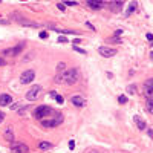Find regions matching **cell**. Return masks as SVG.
I'll use <instances>...</instances> for the list:
<instances>
[{
	"label": "cell",
	"mask_w": 153,
	"mask_h": 153,
	"mask_svg": "<svg viewBox=\"0 0 153 153\" xmlns=\"http://www.w3.org/2000/svg\"><path fill=\"white\" fill-rule=\"evenodd\" d=\"M76 80H78V69L76 67L69 69L66 72H63L61 75H57L55 78L57 83H66V84H74Z\"/></svg>",
	"instance_id": "1"
},
{
	"label": "cell",
	"mask_w": 153,
	"mask_h": 153,
	"mask_svg": "<svg viewBox=\"0 0 153 153\" xmlns=\"http://www.w3.org/2000/svg\"><path fill=\"white\" fill-rule=\"evenodd\" d=\"M51 107H48V106H40V107H37L34 110V116L37 120H43L45 116H49L51 115Z\"/></svg>",
	"instance_id": "2"
},
{
	"label": "cell",
	"mask_w": 153,
	"mask_h": 153,
	"mask_svg": "<svg viewBox=\"0 0 153 153\" xmlns=\"http://www.w3.org/2000/svg\"><path fill=\"white\" fill-rule=\"evenodd\" d=\"M61 122H63V116L61 115H55L54 118H51V120H43L42 126L43 127H57V126H60Z\"/></svg>",
	"instance_id": "3"
},
{
	"label": "cell",
	"mask_w": 153,
	"mask_h": 153,
	"mask_svg": "<svg viewBox=\"0 0 153 153\" xmlns=\"http://www.w3.org/2000/svg\"><path fill=\"white\" fill-rule=\"evenodd\" d=\"M40 92H42V86H32L31 89H29L26 92V98L29 99V101H34V99H37L38 95H40Z\"/></svg>",
	"instance_id": "4"
},
{
	"label": "cell",
	"mask_w": 153,
	"mask_h": 153,
	"mask_svg": "<svg viewBox=\"0 0 153 153\" xmlns=\"http://www.w3.org/2000/svg\"><path fill=\"white\" fill-rule=\"evenodd\" d=\"M11 150L14 153H28L29 152V147L23 143H13L11 144Z\"/></svg>",
	"instance_id": "5"
},
{
	"label": "cell",
	"mask_w": 153,
	"mask_h": 153,
	"mask_svg": "<svg viewBox=\"0 0 153 153\" xmlns=\"http://www.w3.org/2000/svg\"><path fill=\"white\" fill-rule=\"evenodd\" d=\"M34 78H35V72H34V70H25V72L22 74V76H20V81L23 84H28V83H31Z\"/></svg>",
	"instance_id": "6"
},
{
	"label": "cell",
	"mask_w": 153,
	"mask_h": 153,
	"mask_svg": "<svg viewBox=\"0 0 153 153\" xmlns=\"http://www.w3.org/2000/svg\"><path fill=\"white\" fill-rule=\"evenodd\" d=\"M98 52H99V55H103V57H106V58H110V57H113V55L116 54V49L107 48V46H101V48L98 49Z\"/></svg>",
	"instance_id": "7"
},
{
	"label": "cell",
	"mask_w": 153,
	"mask_h": 153,
	"mask_svg": "<svg viewBox=\"0 0 153 153\" xmlns=\"http://www.w3.org/2000/svg\"><path fill=\"white\" fill-rule=\"evenodd\" d=\"M144 93L149 99H153V78L147 80V83L144 84Z\"/></svg>",
	"instance_id": "8"
},
{
	"label": "cell",
	"mask_w": 153,
	"mask_h": 153,
	"mask_svg": "<svg viewBox=\"0 0 153 153\" xmlns=\"http://www.w3.org/2000/svg\"><path fill=\"white\" fill-rule=\"evenodd\" d=\"M70 103H72L74 106H76V107H83V106H86V99L83 97H78V95H75L70 98Z\"/></svg>",
	"instance_id": "9"
},
{
	"label": "cell",
	"mask_w": 153,
	"mask_h": 153,
	"mask_svg": "<svg viewBox=\"0 0 153 153\" xmlns=\"http://www.w3.org/2000/svg\"><path fill=\"white\" fill-rule=\"evenodd\" d=\"M11 103H13L11 95H8V93H2L0 95V106H9Z\"/></svg>",
	"instance_id": "10"
},
{
	"label": "cell",
	"mask_w": 153,
	"mask_h": 153,
	"mask_svg": "<svg viewBox=\"0 0 153 153\" xmlns=\"http://www.w3.org/2000/svg\"><path fill=\"white\" fill-rule=\"evenodd\" d=\"M5 139L6 141H11V143H13L14 141V132H13V127H6L5 129Z\"/></svg>",
	"instance_id": "11"
},
{
	"label": "cell",
	"mask_w": 153,
	"mask_h": 153,
	"mask_svg": "<svg viewBox=\"0 0 153 153\" xmlns=\"http://www.w3.org/2000/svg\"><path fill=\"white\" fill-rule=\"evenodd\" d=\"M133 121H135V122H136V126H138V129H139V130H145V129H147V126H145V122H144L143 120H141V118H139V116H136V115H135V118H133Z\"/></svg>",
	"instance_id": "12"
},
{
	"label": "cell",
	"mask_w": 153,
	"mask_h": 153,
	"mask_svg": "<svg viewBox=\"0 0 153 153\" xmlns=\"http://www.w3.org/2000/svg\"><path fill=\"white\" fill-rule=\"evenodd\" d=\"M87 6H90L92 9H101L103 8V3L101 2H93V0H87Z\"/></svg>",
	"instance_id": "13"
},
{
	"label": "cell",
	"mask_w": 153,
	"mask_h": 153,
	"mask_svg": "<svg viewBox=\"0 0 153 153\" xmlns=\"http://www.w3.org/2000/svg\"><path fill=\"white\" fill-rule=\"evenodd\" d=\"M22 49H23V43H22V45H19L17 48L6 49V51H5V54H13V55H15V54H20V52H22Z\"/></svg>",
	"instance_id": "14"
},
{
	"label": "cell",
	"mask_w": 153,
	"mask_h": 153,
	"mask_svg": "<svg viewBox=\"0 0 153 153\" xmlns=\"http://www.w3.org/2000/svg\"><path fill=\"white\" fill-rule=\"evenodd\" d=\"M51 147H52V144L48 143V141H43V143L38 144V149L40 150H48V149H51Z\"/></svg>",
	"instance_id": "15"
},
{
	"label": "cell",
	"mask_w": 153,
	"mask_h": 153,
	"mask_svg": "<svg viewBox=\"0 0 153 153\" xmlns=\"http://www.w3.org/2000/svg\"><path fill=\"white\" fill-rule=\"evenodd\" d=\"M22 25H25V26H31V28H38L40 25L38 23H34V22H28V20H19Z\"/></svg>",
	"instance_id": "16"
},
{
	"label": "cell",
	"mask_w": 153,
	"mask_h": 153,
	"mask_svg": "<svg viewBox=\"0 0 153 153\" xmlns=\"http://www.w3.org/2000/svg\"><path fill=\"white\" fill-rule=\"evenodd\" d=\"M145 109L153 115V99H147V103H145Z\"/></svg>",
	"instance_id": "17"
},
{
	"label": "cell",
	"mask_w": 153,
	"mask_h": 153,
	"mask_svg": "<svg viewBox=\"0 0 153 153\" xmlns=\"http://www.w3.org/2000/svg\"><path fill=\"white\" fill-rule=\"evenodd\" d=\"M135 9H136V3H135V2H132V3H130V6H129V9H127V15H130Z\"/></svg>",
	"instance_id": "18"
},
{
	"label": "cell",
	"mask_w": 153,
	"mask_h": 153,
	"mask_svg": "<svg viewBox=\"0 0 153 153\" xmlns=\"http://www.w3.org/2000/svg\"><path fill=\"white\" fill-rule=\"evenodd\" d=\"M135 92H136V86H135V84L127 86V93H130V95H133Z\"/></svg>",
	"instance_id": "19"
},
{
	"label": "cell",
	"mask_w": 153,
	"mask_h": 153,
	"mask_svg": "<svg viewBox=\"0 0 153 153\" xmlns=\"http://www.w3.org/2000/svg\"><path fill=\"white\" fill-rule=\"evenodd\" d=\"M110 5H112V6H115V8H113L115 11H118V9H121V6H122V2H110Z\"/></svg>",
	"instance_id": "20"
},
{
	"label": "cell",
	"mask_w": 153,
	"mask_h": 153,
	"mask_svg": "<svg viewBox=\"0 0 153 153\" xmlns=\"http://www.w3.org/2000/svg\"><path fill=\"white\" fill-rule=\"evenodd\" d=\"M118 101H120V104H126L127 103V97L126 95H120L118 97Z\"/></svg>",
	"instance_id": "21"
},
{
	"label": "cell",
	"mask_w": 153,
	"mask_h": 153,
	"mask_svg": "<svg viewBox=\"0 0 153 153\" xmlns=\"http://www.w3.org/2000/svg\"><path fill=\"white\" fill-rule=\"evenodd\" d=\"M74 51L80 52V54H86V51H84V49H81V48H78V46H74Z\"/></svg>",
	"instance_id": "22"
},
{
	"label": "cell",
	"mask_w": 153,
	"mask_h": 153,
	"mask_svg": "<svg viewBox=\"0 0 153 153\" xmlns=\"http://www.w3.org/2000/svg\"><path fill=\"white\" fill-rule=\"evenodd\" d=\"M64 67H66V64H64V63H58L57 64V69L58 70H64Z\"/></svg>",
	"instance_id": "23"
},
{
	"label": "cell",
	"mask_w": 153,
	"mask_h": 153,
	"mask_svg": "<svg viewBox=\"0 0 153 153\" xmlns=\"http://www.w3.org/2000/svg\"><path fill=\"white\" fill-rule=\"evenodd\" d=\"M55 99H57V103H60V104H63V103H64V98H63V97H60V95H57V97H55Z\"/></svg>",
	"instance_id": "24"
},
{
	"label": "cell",
	"mask_w": 153,
	"mask_h": 153,
	"mask_svg": "<svg viewBox=\"0 0 153 153\" xmlns=\"http://www.w3.org/2000/svg\"><path fill=\"white\" fill-rule=\"evenodd\" d=\"M57 6H58V9H60V11H64V9H66V6H64V3H58Z\"/></svg>",
	"instance_id": "25"
},
{
	"label": "cell",
	"mask_w": 153,
	"mask_h": 153,
	"mask_svg": "<svg viewBox=\"0 0 153 153\" xmlns=\"http://www.w3.org/2000/svg\"><path fill=\"white\" fill-rule=\"evenodd\" d=\"M109 42H115V43H121V40L118 38V37H113V38H110Z\"/></svg>",
	"instance_id": "26"
},
{
	"label": "cell",
	"mask_w": 153,
	"mask_h": 153,
	"mask_svg": "<svg viewBox=\"0 0 153 153\" xmlns=\"http://www.w3.org/2000/svg\"><path fill=\"white\" fill-rule=\"evenodd\" d=\"M58 43H67L66 37H60V38H58Z\"/></svg>",
	"instance_id": "27"
},
{
	"label": "cell",
	"mask_w": 153,
	"mask_h": 153,
	"mask_svg": "<svg viewBox=\"0 0 153 153\" xmlns=\"http://www.w3.org/2000/svg\"><path fill=\"white\" fill-rule=\"evenodd\" d=\"M147 133H149V136L153 139V130H152V129H147Z\"/></svg>",
	"instance_id": "28"
},
{
	"label": "cell",
	"mask_w": 153,
	"mask_h": 153,
	"mask_svg": "<svg viewBox=\"0 0 153 153\" xmlns=\"http://www.w3.org/2000/svg\"><path fill=\"white\" fill-rule=\"evenodd\" d=\"M48 37V32H40V38H46Z\"/></svg>",
	"instance_id": "29"
},
{
	"label": "cell",
	"mask_w": 153,
	"mask_h": 153,
	"mask_svg": "<svg viewBox=\"0 0 153 153\" xmlns=\"http://www.w3.org/2000/svg\"><path fill=\"white\" fill-rule=\"evenodd\" d=\"M64 5H69V6H75V5H76V2H66Z\"/></svg>",
	"instance_id": "30"
},
{
	"label": "cell",
	"mask_w": 153,
	"mask_h": 153,
	"mask_svg": "<svg viewBox=\"0 0 153 153\" xmlns=\"http://www.w3.org/2000/svg\"><path fill=\"white\" fill-rule=\"evenodd\" d=\"M74 147H75V143L74 141H69V149H74Z\"/></svg>",
	"instance_id": "31"
},
{
	"label": "cell",
	"mask_w": 153,
	"mask_h": 153,
	"mask_svg": "<svg viewBox=\"0 0 153 153\" xmlns=\"http://www.w3.org/2000/svg\"><path fill=\"white\" fill-rule=\"evenodd\" d=\"M86 26H87V28H90V29H92V31H95V28H93V26L90 25V23H86Z\"/></svg>",
	"instance_id": "32"
},
{
	"label": "cell",
	"mask_w": 153,
	"mask_h": 153,
	"mask_svg": "<svg viewBox=\"0 0 153 153\" xmlns=\"http://www.w3.org/2000/svg\"><path fill=\"white\" fill-rule=\"evenodd\" d=\"M3 120H5V115H3V113H2V112H0V122H2V121H3Z\"/></svg>",
	"instance_id": "33"
},
{
	"label": "cell",
	"mask_w": 153,
	"mask_h": 153,
	"mask_svg": "<svg viewBox=\"0 0 153 153\" xmlns=\"http://www.w3.org/2000/svg\"><path fill=\"white\" fill-rule=\"evenodd\" d=\"M0 23H3V25H8V20H2V19H0Z\"/></svg>",
	"instance_id": "34"
},
{
	"label": "cell",
	"mask_w": 153,
	"mask_h": 153,
	"mask_svg": "<svg viewBox=\"0 0 153 153\" xmlns=\"http://www.w3.org/2000/svg\"><path fill=\"white\" fill-rule=\"evenodd\" d=\"M3 64H5V61L2 60V58H0V66H3Z\"/></svg>",
	"instance_id": "35"
}]
</instances>
